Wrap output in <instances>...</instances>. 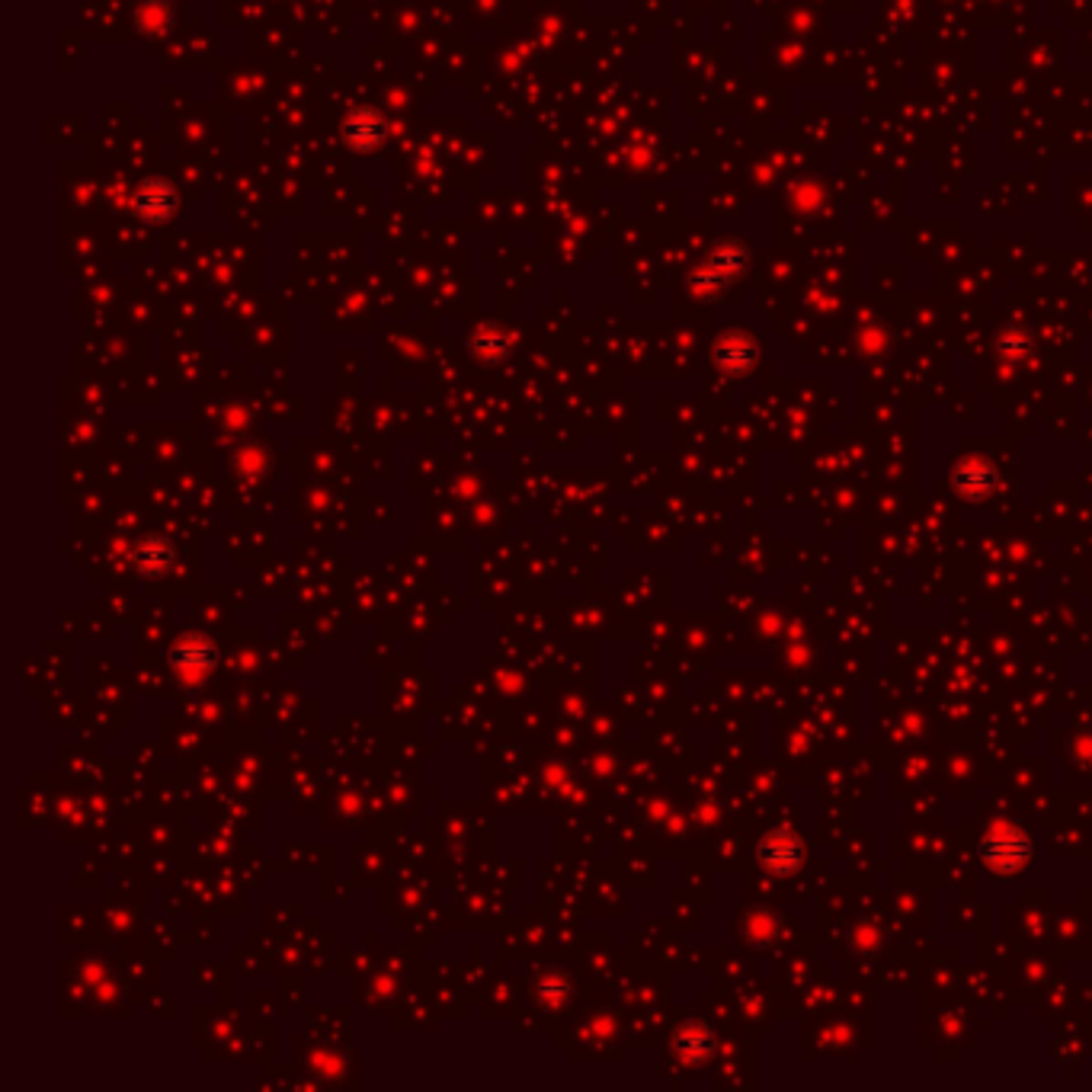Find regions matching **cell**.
<instances>
[{"label": "cell", "instance_id": "1", "mask_svg": "<svg viewBox=\"0 0 1092 1092\" xmlns=\"http://www.w3.org/2000/svg\"><path fill=\"white\" fill-rule=\"evenodd\" d=\"M1028 856H1031V840L1012 827H999L990 837H984V843H980V859L996 875L1019 872L1028 862Z\"/></svg>", "mask_w": 1092, "mask_h": 1092}, {"label": "cell", "instance_id": "2", "mask_svg": "<svg viewBox=\"0 0 1092 1092\" xmlns=\"http://www.w3.org/2000/svg\"><path fill=\"white\" fill-rule=\"evenodd\" d=\"M132 205H135V215H141L148 221H167L177 212V189L164 180H148L135 192Z\"/></svg>", "mask_w": 1092, "mask_h": 1092}, {"label": "cell", "instance_id": "3", "mask_svg": "<svg viewBox=\"0 0 1092 1092\" xmlns=\"http://www.w3.org/2000/svg\"><path fill=\"white\" fill-rule=\"evenodd\" d=\"M343 135H347V141H350L353 151L369 154V151H375V148L382 145V138H385V122H382V116H379L375 110H356V113L347 119Z\"/></svg>", "mask_w": 1092, "mask_h": 1092}, {"label": "cell", "instance_id": "4", "mask_svg": "<svg viewBox=\"0 0 1092 1092\" xmlns=\"http://www.w3.org/2000/svg\"><path fill=\"white\" fill-rule=\"evenodd\" d=\"M759 859L766 869L788 875L801 866V843L791 834H772L762 846H759Z\"/></svg>", "mask_w": 1092, "mask_h": 1092}, {"label": "cell", "instance_id": "5", "mask_svg": "<svg viewBox=\"0 0 1092 1092\" xmlns=\"http://www.w3.org/2000/svg\"><path fill=\"white\" fill-rule=\"evenodd\" d=\"M173 663H177L183 673H202V670H208V667L215 663V654H212V648H208L202 638H186V641L177 644Z\"/></svg>", "mask_w": 1092, "mask_h": 1092}, {"label": "cell", "instance_id": "6", "mask_svg": "<svg viewBox=\"0 0 1092 1092\" xmlns=\"http://www.w3.org/2000/svg\"><path fill=\"white\" fill-rule=\"evenodd\" d=\"M135 561H138V565H141L148 574H161V571L170 565V549H167V541H161V538H148V541L141 544V549H138Z\"/></svg>", "mask_w": 1092, "mask_h": 1092}, {"label": "cell", "instance_id": "7", "mask_svg": "<svg viewBox=\"0 0 1092 1092\" xmlns=\"http://www.w3.org/2000/svg\"><path fill=\"white\" fill-rule=\"evenodd\" d=\"M958 487L964 490V493H984L987 487H990V471H971V468H964V471H958Z\"/></svg>", "mask_w": 1092, "mask_h": 1092}]
</instances>
